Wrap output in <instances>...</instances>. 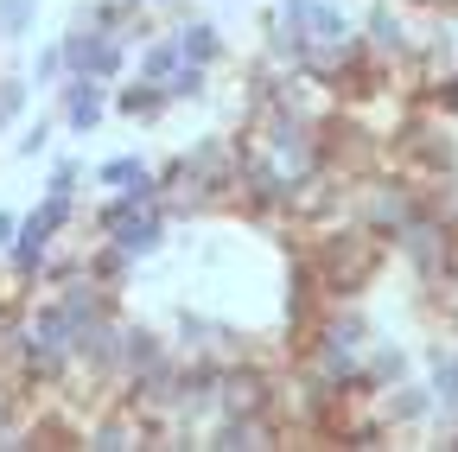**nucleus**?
<instances>
[{
	"instance_id": "nucleus-12",
	"label": "nucleus",
	"mask_w": 458,
	"mask_h": 452,
	"mask_svg": "<svg viewBox=\"0 0 458 452\" xmlns=\"http://www.w3.org/2000/svg\"><path fill=\"white\" fill-rule=\"evenodd\" d=\"M427 395H433V421L458 427V345H427Z\"/></svg>"
},
{
	"instance_id": "nucleus-21",
	"label": "nucleus",
	"mask_w": 458,
	"mask_h": 452,
	"mask_svg": "<svg viewBox=\"0 0 458 452\" xmlns=\"http://www.w3.org/2000/svg\"><path fill=\"white\" fill-rule=\"evenodd\" d=\"M38 26V0H0V45H26Z\"/></svg>"
},
{
	"instance_id": "nucleus-11",
	"label": "nucleus",
	"mask_w": 458,
	"mask_h": 452,
	"mask_svg": "<svg viewBox=\"0 0 458 452\" xmlns=\"http://www.w3.org/2000/svg\"><path fill=\"white\" fill-rule=\"evenodd\" d=\"M179 166H185L191 179L229 185V179H236V166H242V147H236V134H204V141H191L179 153Z\"/></svg>"
},
{
	"instance_id": "nucleus-32",
	"label": "nucleus",
	"mask_w": 458,
	"mask_h": 452,
	"mask_svg": "<svg viewBox=\"0 0 458 452\" xmlns=\"http://www.w3.org/2000/svg\"><path fill=\"white\" fill-rule=\"evenodd\" d=\"M236 7H242V0H236Z\"/></svg>"
},
{
	"instance_id": "nucleus-13",
	"label": "nucleus",
	"mask_w": 458,
	"mask_h": 452,
	"mask_svg": "<svg viewBox=\"0 0 458 452\" xmlns=\"http://www.w3.org/2000/svg\"><path fill=\"white\" fill-rule=\"evenodd\" d=\"M165 108H172V96H165L159 83H147V77H134V83H108V115H122V122H134V128H153Z\"/></svg>"
},
{
	"instance_id": "nucleus-7",
	"label": "nucleus",
	"mask_w": 458,
	"mask_h": 452,
	"mask_svg": "<svg viewBox=\"0 0 458 452\" xmlns=\"http://www.w3.org/2000/svg\"><path fill=\"white\" fill-rule=\"evenodd\" d=\"M165 357H172V337H159V331H153V325H140V319H122V351H114V388L128 395V382L153 376Z\"/></svg>"
},
{
	"instance_id": "nucleus-18",
	"label": "nucleus",
	"mask_w": 458,
	"mask_h": 452,
	"mask_svg": "<svg viewBox=\"0 0 458 452\" xmlns=\"http://www.w3.org/2000/svg\"><path fill=\"white\" fill-rule=\"evenodd\" d=\"M172 64H179V45H172V32H153V38L140 45V58H134V77L165 83V77H172Z\"/></svg>"
},
{
	"instance_id": "nucleus-23",
	"label": "nucleus",
	"mask_w": 458,
	"mask_h": 452,
	"mask_svg": "<svg viewBox=\"0 0 458 452\" xmlns=\"http://www.w3.org/2000/svg\"><path fill=\"white\" fill-rule=\"evenodd\" d=\"M51 134H57V115H38V122H26L20 134H13V159H45L51 153Z\"/></svg>"
},
{
	"instance_id": "nucleus-15",
	"label": "nucleus",
	"mask_w": 458,
	"mask_h": 452,
	"mask_svg": "<svg viewBox=\"0 0 458 452\" xmlns=\"http://www.w3.org/2000/svg\"><path fill=\"white\" fill-rule=\"evenodd\" d=\"M401 376H414L408 345H394V337H369V345H363V382H369V388H388V382H401Z\"/></svg>"
},
{
	"instance_id": "nucleus-5",
	"label": "nucleus",
	"mask_w": 458,
	"mask_h": 452,
	"mask_svg": "<svg viewBox=\"0 0 458 452\" xmlns=\"http://www.w3.org/2000/svg\"><path fill=\"white\" fill-rule=\"evenodd\" d=\"M198 446H210V452H274V446H286V433H280L274 414H216L198 433Z\"/></svg>"
},
{
	"instance_id": "nucleus-29",
	"label": "nucleus",
	"mask_w": 458,
	"mask_h": 452,
	"mask_svg": "<svg viewBox=\"0 0 458 452\" xmlns=\"http://www.w3.org/2000/svg\"><path fill=\"white\" fill-rule=\"evenodd\" d=\"M13 230H20V210H0V249L13 243Z\"/></svg>"
},
{
	"instance_id": "nucleus-26",
	"label": "nucleus",
	"mask_w": 458,
	"mask_h": 452,
	"mask_svg": "<svg viewBox=\"0 0 458 452\" xmlns=\"http://www.w3.org/2000/svg\"><path fill=\"white\" fill-rule=\"evenodd\" d=\"M140 166H147V159H134V153H114V159H102V166H96V185L122 192V185H128V179L140 173Z\"/></svg>"
},
{
	"instance_id": "nucleus-8",
	"label": "nucleus",
	"mask_w": 458,
	"mask_h": 452,
	"mask_svg": "<svg viewBox=\"0 0 458 452\" xmlns=\"http://www.w3.org/2000/svg\"><path fill=\"white\" fill-rule=\"evenodd\" d=\"M357 38H363V51H369V58L376 64H408V51H414V32H408V20H401L394 7H388V0H376V7L357 20Z\"/></svg>"
},
{
	"instance_id": "nucleus-19",
	"label": "nucleus",
	"mask_w": 458,
	"mask_h": 452,
	"mask_svg": "<svg viewBox=\"0 0 458 452\" xmlns=\"http://www.w3.org/2000/svg\"><path fill=\"white\" fill-rule=\"evenodd\" d=\"M26 102H32L26 71H0V134H13V128L26 122Z\"/></svg>"
},
{
	"instance_id": "nucleus-31",
	"label": "nucleus",
	"mask_w": 458,
	"mask_h": 452,
	"mask_svg": "<svg viewBox=\"0 0 458 452\" xmlns=\"http://www.w3.org/2000/svg\"><path fill=\"white\" fill-rule=\"evenodd\" d=\"M280 7H300V0H280Z\"/></svg>"
},
{
	"instance_id": "nucleus-1",
	"label": "nucleus",
	"mask_w": 458,
	"mask_h": 452,
	"mask_svg": "<svg viewBox=\"0 0 458 452\" xmlns=\"http://www.w3.org/2000/svg\"><path fill=\"white\" fill-rule=\"evenodd\" d=\"M293 236H306V243H293V249L306 255L325 306H331V300H363V294L376 287V274L388 268V236L363 230L357 217L325 223V230H293Z\"/></svg>"
},
{
	"instance_id": "nucleus-16",
	"label": "nucleus",
	"mask_w": 458,
	"mask_h": 452,
	"mask_svg": "<svg viewBox=\"0 0 458 452\" xmlns=\"http://www.w3.org/2000/svg\"><path fill=\"white\" fill-rule=\"evenodd\" d=\"M414 287H420V312L458 331V268H439L433 280H414Z\"/></svg>"
},
{
	"instance_id": "nucleus-2",
	"label": "nucleus",
	"mask_w": 458,
	"mask_h": 452,
	"mask_svg": "<svg viewBox=\"0 0 458 452\" xmlns=\"http://www.w3.org/2000/svg\"><path fill=\"white\" fill-rule=\"evenodd\" d=\"M420 210H427V198L408 179H394V173H363L351 185V217L363 223V230H376V236H394L401 223L420 217Z\"/></svg>"
},
{
	"instance_id": "nucleus-10",
	"label": "nucleus",
	"mask_w": 458,
	"mask_h": 452,
	"mask_svg": "<svg viewBox=\"0 0 458 452\" xmlns=\"http://www.w3.org/2000/svg\"><path fill=\"white\" fill-rule=\"evenodd\" d=\"M376 408H382V427L388 433H408V427H427L433 421V395H427V382L401 376V382L376 388Z\"/></svg>"
},
{
	"instance_id": "nucleus-24",
	"label": "nucleus",
	"mask_w": 458,
	"mask_h": 452,
	"mask_svg": "<svg viewBox=\"0 0 458 452\" xmlns=\"http://www.w3.org/2000/svg\"><path fill=\"white\" fill-rule=\"evenodd\" d=\"M57 77H64V51H57V38H51V45H38V51H32L26 83H32V90H57Z\"/></svg>"
},
{
	"instance_id": "nucleus-27",
	"label": "nucleus",
	"mask_w": 458,
	"mask_h": 452,
	"mask_svg": "<svg viewBox=\"0 0 458 452\" xmlns=\"http://www.w3.org/2000/svg\"><path fill=\"white\" fill-rule=\"evenodd\" d=\"M26 402H32V388H20V382H0V427H7V421H20V414H26Z\"/></svg>"
},
{
	"instance_id": "nucleus-28",
	"label": "nucleus",
	"mask_w": 458,
	"mask_h": 452,
	"mask_svg": "<svg viewBox=\"0 0 458 452\" xmlns=\"http://www.w3.org/2000/svg\"><path fill=\"white\" fill-rule=\"evenodd\" d=\"M433 108H439V115H445L452 128H458V71H452V77H445V83L433 90Z\"/></svg>"
},
{
	"instance_id": "nucleus-4",
	"label": "nucleus",
	"mask_w": 458,
	"mask_h": 452,
	"mask_svg": "<svg viewBox=\"0 0 458 452\" xmlns=\"http://www.w3.org/2000/svg\"><path fill=\"white\" fill-rule=\"evenodd\" d=\"M388 255L408 261V274H414V280H433V274L452 261V223H439L433 210L408 217V223H401V230L388 236Z\"/></svg>"
},
{
	"instance_id": "nucleus-17",
	"label": "nucleus",
	"mask_w": 458,
	"mask_h": 452,
	"mask_svg": "<svg viewBox=\"0 0 458 452\" xmlns=\"http://www.w3.org/2000/svg\"><path fill=\"white\" fill-rule=\"evenodd\" d=\"M83 274H89V280H102V287H114V294H122V280L134 274V261H128L122 249H114L108 236H96V243H83Z\"/></svg>"
},
{
	"instance_id": "nucleus-25",
	"label": "nucleus",
	"mask_w": 458,
	"mask_h": 452,
	"mask_svg": "<svg viewBox=\"0 0 458 452\" xmlns=\"http://www.w3.org/2000/svg\"><path fill=\"white\" fill-rule=\"evenodd\" d=\"M77 179H83V159H77V153H57L51 173H45V192H51V198H77Z\"/></svg>"
},
{
	"instance_id": "nucleus-30",
	"label": "nucleus",
	"mask_w": 458,
	"mask_h": 452,
	"mask_svg": "<svg viewBox=\"0 0 458 452\" xmlns=\"http://www.w3.org/2000/svg\"><path fill=\"white\" fill-rule=\"evenodd\" d=\"M140 7H179V0H140Z\"/></svg>"
},
{
	"instance_id": "nucleus-3",
	"label": "nucleus",
	"mask_w": 458,
	"mask_h": 452,
	"mask_svg": "<svg viewBox=\"0 0 458 452\" xmlns=\"http://www.w3.org/2000/svg\"><path fill=\"white\" fill-rule=\"evenodd\" d=\"M57 51H64V71H77V77H96V83H122L128 77V45L114 32L83 26V20H71L57 32Z\"/></svg>"
},
{
	"instance_id": "nucleus-6",
	"label": "nucleus",
	"mask_w": 458,
	"mask_h": 452,
	"mask_svg": "<svg viewBox=\"0 0 458 452\" xmlns=\"http://www.w3.org/2000/svg\"><path fill=\"white\" fill-rule=\"evenodd\" d=\"M102 122H108V83L64 71L57 77V128L64 134H96Z\"/></svg>"
},
{
	"instance_id": "nucleus-9",
	"label": "nucleus",
	"mask_w": 458,
	"mask_h": 452,
	"mask_svg": "<svg viewBox=\"0 0 458 452\" xmlns=\"http://www.w3.org/2000/svg\"><path fill=\"white\" fill-rule=\"evenodd\" d=\"M165 236H172V223H165V210H159V204H134V210L108 230V243L122 249L128 261H153V255L165 249Z\"/></svg>"
},
{
	"instance_id": "nucleus-22",
	"label": "nucleus",
	"mask_w": 458,
	"mask_h": 452,
	"mask_svg": "<svg viewBox=\"0 0 458 452\" xmlns=\"http://www.w3.org/2000/svg\"><path fill=\"white\" fill-rule=\"evenodd\" d=\"M32 287H38V280H32L20 261H7V255H0V312H26Z\"/></svg>"
},
{
	"instance_id": "nucleus-20",
	"label": "nucleus",
	"mask_w": 458,
	"mask_h": 452,
	"mask_svg": "<svg viewBox=\"0 0 458 452\" xmlns=\"http://www.w3.org/2000/svg\"><path fill=\"white\" fill-rule=\"evenodd\" d=\"M159 90H165L172 102H210V71H204V64H185V58H179V64H172V77H165Z\"/></svg>"
},
{
	"instance_id": "nucleus-14",
	"label": "nucleus",
	"mask_w": 458,
	"mask_h": 452,
	"mask_svg": "<svg viewBox=\"0 0 458 452\" xmlns=\"http://www.w3.org/2000/svg\"><path fill=\"white\" fill-rule=\"evenodd\" d=\"M172 45H179V58L185 64H204V71H216L223 64V32L210 26V20H179V26H172Z\"/></svg>"
}]
</instances>
